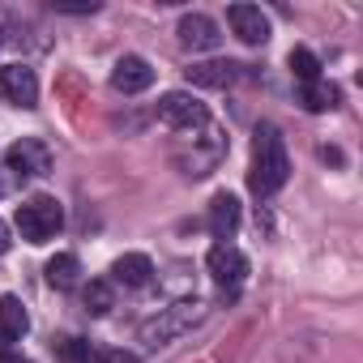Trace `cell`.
Here are the masks:
<instances>
[{"label": "cell", "mask_w": 363, "mask_h": 363, "mask_svg": "<svg viewBox=\"0 0 363 363\" xmlns=\"http://www.w3.org/2000/svg\"><path fill=\"white\" fill-rule=\"evenodd\" d=\"M291 175V158H286V141L274 124H257L252 133V171H248V189L257 197H274Z\"/></svg>", "instance_id": "6da1fadb"}, {"label": "cell", "mask_w": 363, "mask_h": 363, "mask_svg": "<svg viewBox=\"0 0 363 363\" xmlns=\"http://www.w3.org/2000/svg\"><path fill=\"white\" fill-rule=\"evenodd\" d=\"M201 316H206V303H197V299H179V303L162 308L154 320L141 325V342H145V346H167V342H175L179 333H189Z\"/></svg>", "instance_id": "7a4b0ae2"}, {"label": "cell", "mask_w": 363, "mask_h": 363, "mask_svg": "<svg viewBox=\"0 0 363 363\" xmlns=\"http://www.w3.org/2000/svg\"><path fill=\"white\" fill-rule=\"evenodd\" d=\"M60 227H65V210H60V201L48 197V193L26 197V201L18 206V231H22L26 244H48Z\"/></svg>", "instance_id": "3957f363"}, {"label": "cell", "mask_w": 363, "mask_h": 363, "mask_svg": "<svg viewBox=\"0 0 363 363\" xmlns=\"http://www.w3.org/2000/svg\"><path fill=\"white\" fill-rule=\"evenodd\" d=\"M158 116H162V124H171V128H201V124L210 120L206 103H201L197 94H184V90H171V94H162V103H158Z\"/></svg>", "instance_id": "277c9868"}, {"label": "cell", "mask_w": 363, "mask_h": 363, "mask_svg": "<svg viewBox=\"0 0 363 363\" xmlns=\"http://www.w3.org/2000/svg\"><path fill=\"white\" fill-rule=\"evenodd\" d=\"M206 265H210V278H214L223 291H240V282L248 278V257H244L240 248H231V244L210 248Z\"/></svg>", "instance_id": "5b68a950"}, {"label": "cell", "mask_w": 363, "mask_h": 363, "mask_svg": "<svg viewBox=\"0 0 363 363\" xmlns=\"http://www.w3.org/2000/svg\"><path fill=\"white\" fill-rule=\"evenodd\" d=\"M175 35H179V43H184L189 52H214L223 43L218 22L206 18V13H184V18H179V26H175Z\"/></svg>", "instance_id": "8992f818"}, {"label": "cell", "mask_w": 363, "mask_h": 363, "mask_svg": "<svg viewBox=\"0 0 363 363\" xmlns=\"http://www.w3.org/2000/svg\"><path fill=\"white\" fill-rule=\"evenodd\" d=\"M5 162H9L13 175H48V171H52V150H48L43 141H35V137H22V141L5 154Z\"/></svg>", "instance_id": "52a82bcc"}, {"label": "cell", "mask_w": 363, "mask_h": 363, "mask_svg": "<svg viewBox=\"0 0 363 363\" xmlns=\"http://www.w3.org/2000/svg\"><path fill=\"white\" fill-rule=\"evenodd\" d=\"M0 94H5L9 103H18V107H35L39 103V77H35V69L5 65V69H0Z\"/></svg>", "instance_id": "ba28073f"}, {"label": "cell", "mask_w": 363, "mask_h": 363, "mask_svg": "<svg viewBox=\"0 0 363 363\" xmlns=\"http://www.w3.org/2000/svg\"><path fill=\"white\" fill-rule=\"evenodd\" d=\"M111 86H116L120 94H141V90H150V86H154L150 60H141V56H120L116 69H111Z\"/></svg>", "instance_id": "9c48e42d"}, {"label": "cell", "mask_w": 363, "mask_h": 363, "mask_svg": "<svg viewBox=\"0 0 363 363\" xmlns=\"http://www.w3.org/2000/svg\"><path fill=\"white\" fill-rule=\"evenodd\" d=\"M227 26H231L244 43H252V48L269 39V18H265L257 5H231V9H227Z\"/></svg>", "instance_id": "30bf717a"}, {"label": "cell", "mask_w": 363, "mask_h": 363, "mask_svg": "<svg viewBox=\"0 0 363 363\" xmlns=\"http://www.w3.org/2000/svg\"><path fill=\"white\" fill-rule=\"evenodd\" d=\"M240 223H244V210H240V197H231V193H218L214 201H210V231H214V240H235V231H240Z\"/></svg>", "instance_id": "8fae6325"}, {"label": "cell", "mask_w": 363, "mask_h": 363, "mask_svg": "<svg viewBox=\"0 0 363 363\" xmlns=\"http://www.w3.org/2000/svg\"><path fill=\"white\" fill-rule=\"evenodd\" d=\"M240 69L244 65H235V60H206V65H193L189 69V82L193 86H206V90H227L240 77Z\"/></svg>", "instance_id": "7c38bea8"}, {"label": "cell", "mask_w": 363, "mask_h": 363, "mask_svg": "<svg viewBox=\"0 0 363 363\" xmlns=\"http://www.w3.org/2000/svg\"><path fill=\"white\" fill-rule=\"evenodd\" d=\"M111 274H116V282H124V286L141 291V286H150V282H154V261H150L145 252H124V257L111 265Z\"/></svg>", "instance_id": "4fadbf2b"}, {"label": "cell", "mask_w": 363, "mask_h": 363, "mask_svg": "<svg viewBox=\"0 0 363 363\" xmlns=\"http://www.w3.org/2000/svg\"><path fill=\"white\" fill-rule=\"evenodd\" d=\"M30 329V316L22 308L18 295H0V337L5 342H22V333Z\"/></svg>", "instance_id": "5bb4252c"}, {"label": "cell", "mask_w": 363, "mask_h": 363, "mask_svg": "<svg viewBox=\"0 0 363 363\" xmlns=\"http://www.w3.org/2000/svg\"><path fill=\"white\" fill-rule=\"evenodd\" d=\"M77 274H82V265H77V257H73V252H60V257H52V261H48V282H52V286H60V291H69V286L77 282Z\"/></svg>", "instance_id": "9a60e30c"}, {"label": "cell", "mask_w": 363, "mask_h": 363, "mask_svg": "<svg viewBox=\"0 0 363 363\" xmlns=\"http://www.w3.org/2000/svg\"><path fill=\"white\" fill-rule=\"evenodd\" d=\"M299 103H303L308 111H329V107H337V90L325 86V82H312V86L299 90Z\"/></svg>", "instance_id": "2e32d148"}, {"label": "cell", "mask_w": 363, "mask_h": 363, "mask_svg": "<svg viewBox=\"0 0 363 363\" xmlns=\"http://www.w3.org/2000/svg\"><path fill=\"white\" fill-rule=\"evenodd\" d=\"M291 73L299 77V86H312V82H320V60L308 48H295L291 52Z\"/></svg>", "instance_id": "e0dca14e"}, {"label": "cell", "mask_w": 363, "mask_h": 363, "mask_svg": "<svg viewBox=\"0 0 363 363\" xmlns=\"http://www.w3.org/2000/svg\"><path fill=\"white\" fill-rule=\"evenodd\" d=\"M82 299H86V312H90V316H107V312H111V282L94 278Z\"/></svg>", "instance_id": "ac0fdd59"}, {"label": "cell", "mask_w": 363, "mask_h": 363, "mask_svg": "<svg viewBox=\"0 0 363 363\" xmlns=\"http://www.w3.org/2000/svg\"><path fill=\"white\" fill-rule=\"evenodd\" d=\"M56 354H60V363H94V346L82 342V337H65V342H56Z\"/></svg>", "instance_id": "d6986e66"}, {"label": "cell", "mask_w": 363, "mask_h": 363, "mask_svg": "<svg viewBox=\"0 0 363 363\" xmlns=\"http://www.w3.org/2000/svg\"><path fill=\"white\" fill-rule=\"evenodd\" d=\"M94 363H133L128 350H94Z\"/></svg>", "instance_id": "ffe728a7"}, {"label": "cell", "mask_w": 363, "mask_h": 363, "mask_svg": "<svg viewBox=\"0 0 363 363\" xmlns=\"http://www.w3.org/2000/svg\"><path fill=\"white\" fill-rule=\"evenodd\" d=\"M9 244H13V240H9V223H5V218H0V257H5V252H9Z\"/></svg>", "instance_id": "44dd1931"}, {"label": "cell", "mask_w": 363, "mask_h": 363, "mask_svg": "<svg viewBox=\"0 0 363 363\" xmlns=\"http://www.w3.org/2000/svg\"><path fill=\"white\" fill-rule=\"evenodd\" d=\"M9 363H18V359H9Z\"/></svg>", "instance_id": "7402d4cb"}, {"label": "cell", "mask_w": 363, "mask_h": 363, "mask_svg": "<svg viewBox=\"0 0 363 363\" xmlns=\"http://www.w3.org/2000/svg\"><path fill=\"white\" fill-rule=\"evenodd\" d=\"M0 43H5V39H0Z\"/></svg>", "instance_id": "603a6c76"}]
</instances>
